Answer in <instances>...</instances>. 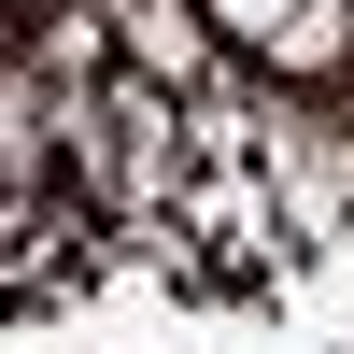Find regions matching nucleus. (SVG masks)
<instances>
[{"label":"nucleus","instance_id":"nucleus-1","mask_svg":"<svg viewBox=\"0 0 354 354\" xmlns=\"http://www.w3.org/2000/svg\"><path fill=\"white\" fill-rule=\"evenodd\" d=\"M255 71H270V85H340V71H354V0H312L298 28H270Z\"/></svg>","mask_w":354,"mask_h":354},{"label":"nucleus","instance_id":"nucleus-2","mask_svg":"<svg viewBox=\"0 0 354 354\" xmlns=\"http://www.w3.org/2000/svg\"><path fill=\"white\" fill-rule=\"evenodd\" d=\"M198 15H213V28H227V43H241V57H255V43H270V28H298V15H312V0H198Z\"/></svg>","mask_w":354,"mask_h":354}]
</instances>
